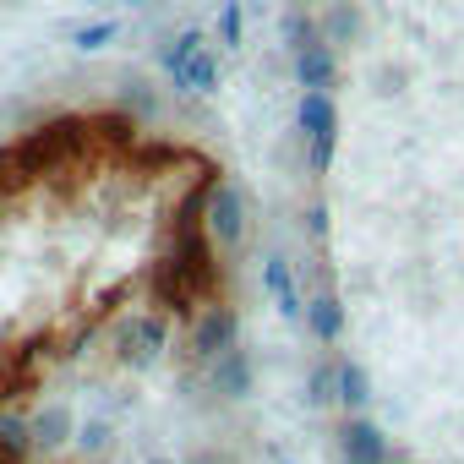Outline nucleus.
Wrapping results in <instances>:
<instances>
[{"mask_svg":"<svg viewBox=\"0 0 464 464\" xmlns=\"http://www.w3.org/2000/svg\"><path fill=\"white\" fill-rule=\"evenodd\" d=\"M246 213H252V202H246V191H241L236 180L208 186L202 224H208V236H213L218 252H229V246H241V241H246Z\"/></svg>","mask_w":464,"mask_h":464,"instance_id":"obj_1","label":"nucleus"},{"mask_svg":"<svg viewBox=\"0 0 464 464\" xmlns=\"http://www.w3.org/2000/svg\"><path fill=\"white\" fill-rule=\"evenodd\" d=\"M186 344H191L197 361H218L229 344H241V317H236V306H224V301L197 306V317H191V328H186Z\"/></svg>","mask_w":464,"mask_h":464,"instance_id":"obj_2","label":"nucleus"},{"mask_svg":"<svg viewBox=\"0 0 464 464\" xmlns=\"http://www.w3.org/2000/svg\"><path fill=\"white\" fill-rule=\"evenodd\" d=\"M164 339H169L164 317L142 312V317H131V323H121V328H115V361H121V366H131V372H142V366H153V361H159Z\"/></svg>","mask_w":464,"mask_h":464,"instance_id":"obj_3","label":"nucleus"},{"mask_svg":"<svg viewBox=\"0 0 464 464\" xmlns=\"http://www.w3.org/2000/svg\"><path fill=\"white\" fill-rule=\"evenodd\" d=\"M339 464H388V431L372 415H350L339 426Z\"/></svg>","mask_w":464,"mask_h":464,"instance_id":"obj_4","label":"nucleus"},{"mask_svg":"<svg viewBox=\"0 0 464 464\" xmlns=\"http://www.w3.org/2000/svg\"><path fill=\"white\" fill-rule=\"evenodd\" d=\"M213 372H208V382H213V393L218 399H246L252 388H257V366H252V350H241V344H229L218 361H208Z\"/></svg>","mask_w":464,"mask_h":464,"instance_id":"obj_5","label":"nucleus"},{"mask_svg":"<svg viewBox=\"0 0 464 464\" xmlns=\"http://www.w3.org/2000/svg\"><path fill=\"white\" fill-rule=\"evenodd\" d=\"M263 290L274 295V306H279L285 323H306V295H301L295 268L285 257H263Z\"/></svg>","mask_w":464,"mask_h":464,"instance_id":"obj_6","label":"nucleus"},{"mask_svg":"<svg viewBox=\"0 0 464 464\" xmlns=\"http://www.w3.org/2000/svg\"><path fill=\"white\" fill-rule=\"evenodd\" d=\"M66 442H77V415H72V404H44V410H34V453H61Z\"/></svg>","mask_w":464,"mask_h":464,"instance_id":"obj_7","label":"nucleus"},{"mask_svg":"<svg viewBox=\"0 0 464 464\" xmlns=\"http://www.w3.org/2000/svg\"><path fill=\"white\" fill-rule=\"evenodd\" d=\"M295 82H301V88H334V82H339V50H334L328 39L295 50Z\"/></svg>","mask_w":464,"mask_h":464,"instance_id":"obj_8","label":"nucleus"},{"mask_svg":"<svg viewBox=\"0 0 464 464\" xmlns=\"http://www.w3.org/2000/svg\"><path fill=\"white\" fill-rule=\"evenodd\" d=\"M0 448H6L12 464L34 459V415H23V404H6V399H0Z\"/></svg>","mask_w":464,"mask_h":464,"instance_id":"obj_9","label":"nucleus"},{"mask_svg":"<svg viewBox=\"0 0 464 464\" xmlns=\"http://www.w3.org/2000/svg\"><path fill=\"white\" fill-rule=\"evenodd\" d=\"M295 126H301V137L339 131V104H334V88H306V93H301V104H295Z\"/></svg>","mask_w":464,"mask_h":464,"instance_id":"obj_10","label":"nucleus"},{"mask_svg":"<svg viewBox=\"0 0 464 464\" xmlns=\"http://www.w3.org/2000/svg\"><path fill=\"white\" fill-rule=\"evenodd\" d=\"M306 328H312L317 344H339V339H344V301H339L334 290H317V295L306 301Z\"/></svg>","mask_w":464,"mask_h":464,"instance_id":"obj_11","label":"nucleus"},{"mask_svg":"<svg viewBox=\"0 0 464 464\" xmlns=\"http://www.w3.org/2000/svg\"><path fill=\"white\" fill-rule=\"evenodd\" d=\"M317 23H323V39H328L334 50H344V44H355V39H361L366 12L355 6V0H328V12H323Z\"/></svg>","mask_w":464,"mask_h":464,"instance_id":"obj_12","label":"nucleus"},{"mask_svg":"<svg viewBox=\"0 0 464 464\" xmlns=\"http://www.w3.org/2000/svg\"><path fill=\"white\" fill-rule=\"evenodd\" d=\"M175 88H180V93H213V88H218V55L202 44V50L175 72Z\"/></svg>","mask_w":464,"mask_h":464,"instance_id":"obj_13","label":"nucleus"},{"mask_svg":"<svg viewBox=\"0 0 464 464\" xmlns=\"http://www.w3.org/2000/svg\"><path fill=\"white\" fill-rule=\"evenodd\" d=\"M306 404H312V410L339 404V361H317V366H312V377H306Z\"/></svg>","mask_w":464,"mask_h":464,"instance_id":"obj_14","label":"nucleus"},{"mask_svg":"<svg viewBox=\"0 0 464 464\" xmlns=\"http://www.w3.org/2000/svg\"><path fill=\"white\" fill-rule=\"evenodd\" d=\"M339 404L355 410V415H366V404H372V382L355 361H339Z\"/></svg>","mask_w":464,"mask_h":464,"instance_id":"obj_15","label":"nucleus"},{"mask_svg":"<svg viewBox=\"0 0 464 464\" xmlns=\"http://www.w3.org/2000/svg\"><path fill=\"white\" fill-rule=\"evenodd\" d=\"M202 44H208V39H202V28H180L175 39H164V50H159V66L175 77V72H180V66H186V61H191Z\"/></svg>","mask_w":464,"mask_h":464,"instance_id":"obj_16","label":"nucleus"},{"mask_svg":"<svg viewBox=\"0 0 464 464\" xmlns=\"http://www.w3.org/2000/svg\"><path fill=\"white\" fill-rule=\"evenodd\" d=\"M279 39H285V44H290V55H295V50H306V44H317V39H323V23H317V17H306V12H285V17H279Z\"/></svg>","mask_w":464,"mask_h":464,"instance_id":"obj_17","label":"nucleus"},{"mask_svg":"<svg viewBox=\"0 0 464 464\" xmlns=\"http://www.w3.org/2000/svg\"><path fill=\"white\" fill-rule=\"evenodd\" d=\"M115 39H121V23H110V17H104V23L77 28V34H72V50H77V55H99V50H110Z\"/></svg>","mask_w":464,"mask_h":464,"instance_id":"obj_18","label":"nucleus"},{"mask_svg":"<svg viewBox=\"0 0 464 464\" xmlns=\"http://www.w3.org/2000/svg\"><path fill=\"white\" fill-rule=\"evenodd\" d=\"M334 153H339V131H317V137H306V169H312L317 180L334 169Z\"/></svg>","mask_w":464,"mask_h":464,"instance_id":"obj_19","label":"nucleus"},{"mask_svg":"<svg viewBox=\"0 0 464 464\" xmlns=\"http://www.w3.org/2000/svg\"><path fill=\"white\" fill-rule=\"evenodd\" d=\"M121 110L131 115V121H148V115H159V93H148L142 82H121Z\"/></svg>","mask_w":464,"mask_h":464,"instance_id":"obj_20","label":"nucleus"},{"mask_svg":"<svg viewBox=\"0 0 464 464\" xmlns=\"http://www.w3.org/2000/svg\"><path fill=\"white\" fill-rule=\"evenodd\" d=\"M241 34H246L241 0H224V6H218V39H224V50H241Z\"/></svg>","mask_w":464,"mask_h":464,"instance_id":"obj_21","label":"nucleus"},{"mask_svg":"<svg viewBox=\"0 0 464 464\" xmlns=\"http://www.w3.org/2000/svg\"><path fill=\"white\" fill-rule=\"evenodd\" d=\"M110 437H115L110 420H88V426H77V448H82V453H104Z\"/></svg>","mask_w":464,"mask_h":464,"instance_id":"obj_22","label":"nucleus"},{"mask_svg":"<svg viewBox=\"0 0 464 464\" xmlns=\"http://www.w3.org/2000/svg\"><path fill=\"white\" fill-rule=\"evenodd\" d=\"M306 236H312V241H323V236H328V208H323V202H312V208H306Z\"/></svg>","mask_w":464,"mask_h":464,"instance_id":"obj_23","label":"nucleus"},{"mask_svg":"<svg viewBox=\"0 0 464 464\" xmlns=\"http://www.w3.org/2000/svg\"><path fill=\"white\" fill-rule=\"evenodd\" d=\"M148 464H175V459H148Z\"/></svg>","mask_w":464,"mask_h":464,"instance_id":"obj_24","label":"nucleus"},{"mask_svg":"<svg viewBox=\"0 0 464 464\" xmlns=\"http://www.w3.org/2000/svg\"><path fill=\"white\" fill-rule=\"evenodd\" d=\"M126 6H148V0H126Z\"/></svg>","mask_w":464,"mask_h":464,"instance_id":"obj_25","label":"nucleus"},{"mask_svg":"<svg viewBox=\"0 0 464 464\" xmlns=\"http://www.w3.org/2000/svg\"><path fill=\"white\" fill-rule=\"evenodd\" d=\"M285 464H295V459H285Z\"/></svg>","mask_w":464,"mask_h":464,"instance_id":"obj_26","label":"nucleus"}]
</instances>
